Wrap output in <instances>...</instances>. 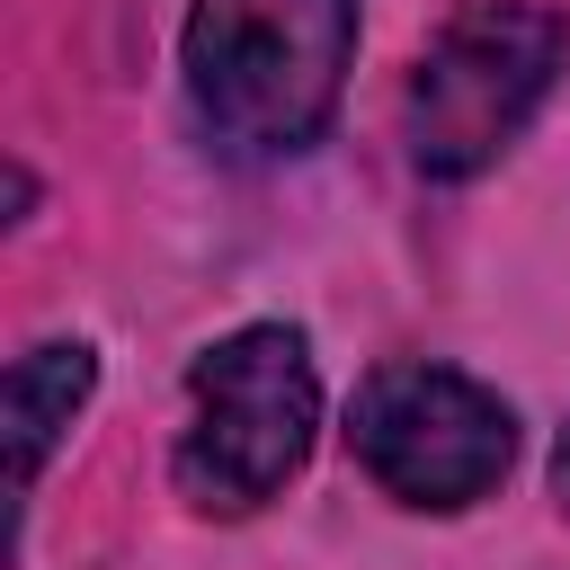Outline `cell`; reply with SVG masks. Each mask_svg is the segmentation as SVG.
<instances>
[{"label":"cell","mask_w":570,"mask_h":570,"mask_svg":"<svg viewBox=\"0 0 570 570\" xmlns=\"http://www.w3.org/2000/svg\"><path fill=\"white\" fill-rule=\"evenodd\" d=\"M187 98L232 151H303L321 142L347 62H356V0H196L187 36Z\"/></svg>","instance_id":"6da1fadb"},{"label":"cell","mask_w":570,"mask_h":570,"mask_svg":"<svg viewBox=\"0 0 570 570\" xmlns=\"http://www.w3.org/2000/svg\"><path fill=\"white\" fill-rule=\"evenodd\" d=\"M312 436H321V374L303 330L249 321L187 365L178 490L205 517H249L312 463Z\"/></svg>","instance_id":"7a4b0ae2"},{"label":"cell","mask_w":570,"mask_h":570,"mask_svg":"<svg viewBox=\"0 0 570 570\" xmlns=\"http://www.w3.org/2000/svg\"><path fill=\"white\" fill-rule=\"evenodd\" d=\"M561 53H570V27L543 0H463L410 71V98H401L410 160L428 178H481L552 98Z\"/></svg>","instance_id":"3957f363"},{"label":"cell","mask_w":570,"mask_h":570,"mask_svg":"<svg viewBox=\"0 0 570 570\" xmlns=\"http://www.w3.org/2000/svg\"><path fill=\"white\" fill-rule=\"evenodd\" d=\"M347 445L365 463V481L401 508H472L508 481L517 463V410L454 374V365H428V356H401V365H374L356 383V410H347Z\"/></svg>","instance_id":"277c9868"},{"label":"cell","mask_w":570,"mask_h":570,"mask_svg":"<svg viewBox=\"0 0 570 570\" xmlns=\"http://www.w3.org/2000/svg\"><path fill=\"white\" fill-rule=\"evenodd\" d=\"M98 392V356L80 338H45L9 365V454H18V490H36L45 454L62 445V428L89 410Z\"/></svg>","instance_id":"5b68a950"},{"label":"cell","mask_w":570,"mask_h":570,"mask_svg":"<svg viewBox=\"0 0 570 570\" xmlns=\"http://www.w3.org/2000/svg\"><path fill=\"white\" fill-rule=\"evenodd\" d=\"M552 490H561V508H570V428H561V445H552Z\"/></svg>","instance_id":"8992f818"}]
</instances>
